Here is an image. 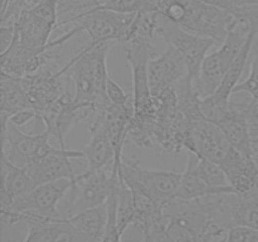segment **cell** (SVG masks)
<instances>
[{
  "label": "cell",
  "instance_id": "cell-19",
  "mask_svg": "<svg viewBox=\"0 0 258 242\" xmlns=\"http://www.w3.org/2000/svg\"><path fill=\"white\" fill-rule=\"evenodd\" d=\"M35 188L34 182L27 168L13 164L2 153V192H0V211H7L14 201L23 198Z\"/></svg>",
  "mask_w": 258,
  "mask_h": 242
},
{
  "label": "cell",
  "instance_id": "cell-4",
  "mask_svg": "<svg viewBox=\"0 0 258 242\" xmlns=\"http://www.w3.org/2000/svg\"><path fill=\"white\" fill-rule=\"evenodd\" d=\"M75 182L72 179H59L50 183L37 186L29 194L14 201L13 206L7 211L2 212L4 224L12 227L20 222V213L23 212H35L50 218H60L58 204L66 194L71 191Z\"/></svg>",
  "mask_w": 258,
  "mask_h": 242
},
{
  "label": "cell",
  "instance_id": "cell-17",
  "mask_svg": "<svg viewBox=\"0 0 258 242\" xmlns=\"http://www.w3.org/2000/svg\"><path fill=\"white\" fill-rule=\"evenodd\" d=\"M72 159H85L82 150H66L59 154L43 158L28 166L30 176H32L34 186L50 183V182L59 180V179H72L76 182L77 174L72 168L71 160Z\"/></svg>",
  "mask_w": 258,
  "mask_h": 242
},
{
  "label": "cell",
  "instance_id": "cell-12",
  "mask_svg": "<svg viewBox=\"0 0 258 242\" xmlns=\"http://www.w3.org/2000/svg\"><path fill=\"white\" fill-rule=\"evenodd\" d=\"M91 112L93 111L77 103L73 97H71L68 93H64L62 97L45 107L38 115L37 120L43 123L45 131H48L50 136L57 139L58 143L60 144V148L67 149L64 138L68 131L73 128L75 124L85 120Z\"/></svg>",
  "mask_w": 258,
  "mask_h": 242
},
{
  "label": "cell",
  "instance_id": "cell-7",
  "mask_svg": "<svg viewBox=\"0 0 258 242\" xmlns=\"http://www.w3.org/2000/svg\"><path fill=\"white\" fill-rule=\"evenodd\" d=\"M156 34L161 35L169 45H173L185 60L188 68V77L196 82L201 73L202 63L212 47L218 45L213 39L201 37L188 32L176 23L160 14Z\"/></svg>",
  "mask_w": 258,
  "mask_h": 242
},
{
  "label": "cell",
  "instance_id": "cell-18",
  "mask_svg": "<svg viewBox=\"0 0 258 242\" xmlns=\"http://www.w3.org/2000/svg\"><path fill=\"white\" fill-rule=\"evenodd\" d=\"M228 183L238 194H246L257 189L258 168L253 158H247L232 146L221 161Z\"/></svg>",
  "mask_w": 258,
  "mask_h": 242
},
{
  "label": "cell",
  "instance_id": "cell-9",
  "mask_svg": "<svg viewBox=\"0 0 258 242\" xmlns=\"http://www.w3.org/2000/svg\"><path fill=\"white\" fill-rule=\"evenodd\" d=\"M117 183L118 173L112 171V168L103 169L92 174H77L75 184L70 191L67 217L83 209L105 204Z\"/></svg>",
  "mask_w": 258,
  "mask_h": 242
},
{
  "label": "cell",
  "instance_id": "cell-11",
  "mask_svg": "<svg viewBox=\"0 0 258 242\" xmlns=\"http://www.w3.org/2000/svg\"><path fill=\"white\" fill-rule=\"evenodd\" d=\"M231 148L222 129L204 115L190 123V131L185 143L188 153L219 164Z\"/></svg>",
  "mask_w": 258,
  "mask_h": 242
},
{
  "label": "cell",
  "instance_id": "cell-29",
  "mask_svg": "<svg viewBox=\"0 0 258 242\" xmlns=\"http://www.w3.org/2000/svg\"><path fill=\"white\" fill-rule=\"evenodd\" d=\"M28 5V0H3L2 24L15 22Z\"/></svg>",
  "mask_w": 258,
  "mask_h": 242
},
{
  "label": "cell",
  "instance_id": "cell-22",
  "mask_svg": "<svg viewBox=\"0 0 258 242\" xmlns=\"http://www.w3.org/2000/svg\"><path fill=\"white\" fill-rule=\"evenodd\" d=\"M32 108L22 78L2 72L0 78V112L13 115Z\"/></svg>",
  "mask_w": 258,
  "mask_h": 242
},
{
  "label": "cell",
  "instance_id": "cell-23",
  "mask_svg": "<svg viewBox=\"0 0 258 242\" xmlns=\"http://www.w3.org/2000/svg\"><path fill=\"white\" fill-rule=\"evenodd\" d=\"M236 193L231 186L226 188H214L202 180L196 175L188 166L183 171L181 182L176 191L174 199H181V201H194V199H202L209 196H218V194Z\"/></svg>",
  "mask_w": 258,
  "mask_h": 242
},
{
  "label": "cell",
  "instance_id": "cell-31",
  "mask_svg": "<svg viewBox=\"0 0 258 242\" xmlns=\"http://www.w3.org/2000/svg\"><path fill=\"white\" fill-rule=\"evenodd\" d=\"M228 242H258V229L246 226H234L229 229Z\"/></svg>",
  "mask_w": 258,
  "mask_h": 242
},
{
  "label": "cell",
  "instance_id": "cell-16",
  "mask_svg": "<svg viewBox=\"0 0 258 242\" xmlns=\"http://www.w3.org/2000/svg\"><path fill=\"white\" fill-rule=\"evenodd\" d=\"M82 153L87 161V169L83 171L85 174L112 168L115 153L106 129L105 118L101 112H96L95 120L90 125V141L82 149Z\"/></svg>",
  "mask_w": 258,
  "mask_h": 242
},
{
  "label": "cell",
  "instance_id": "cell-14",
  "mask_svg": "<svg viewBox=\"0 0 258 242\" xmlns=\"http://www.w3.org/2000/svg\"><path fill=\"white\" fill-rule=\"evenodd\" d=\"M188 76L185 60L178 49L169 45L161 54L154 55L149 62V83L153 96L175 86Z\"/></svg>",
  "mask_w": 258,
  "mask_h": 242
},
{
  "label": "cell",
  "instance_id": "cell-28",
  "mask_svg": "<svg viewBox=\"0 0 258 242\" xmlns=\"http://www.w3.org/2000/svg\"><path fill=\"white\" fill-rule=\"evenodd\" d=\"M106 93L112 105L118 106V107H131L134 106V100L131 95H127L125 91L121 88L118 83H116L112 78H108L107 85H106Z\"/></svg>",
  "mask_w": 258,
  "mask_h": 242
},
{
  "label": "cell",
  "instance_id": "cell-15",
  "mask_svg": "<svg viewBox=\"0 0 258 242\" xmlns=\"http://www.w3.org/2000/svg\"><path fill=\"white\" fill-rule=\"evenodd\" d=\"M63 67L67 72V77L75 83L73 100L96 112L98 107L97 88H96L92 63L88 57L86 47L73 55Z\"/></svg>",
  "mask_w": 258,
  "mask_h": 242
},
{
  "label": "cell",
  "instance_id": "cell-1",
  "mask_svg": "<svg viewBox=\"0 0 258 242\" xmlns=\"http://www.w3.org/2000/svg\"><path fill=\"white\" fill-rule=\"evenodd\" d=\"M251 30L252 24L249 20L248 5V15L243 19L234 18L228 29L226 40L222 43L218 49H216L214 52H209L202 63L198 80L193 82L194 88L201 96L202 100L212 96L218 90L232 62L251 34Z\"/></svg>",
  "mask_w": 258,
  "mask_h": 242
},
{
  "label": "cell",
  "instance_id": "cell-27",
  "mask_svg": "<svg viewBox=\"0 0 258 242\" xmlns=\"http://www.w3.org/2000/svg\"><path fill=\"white\" fill-rule=\"evenodd\" d=\"M251 65H249L248 77L243 82L238 83L233 90L232 95L246 92L251 96V101L258 100V37L254 40L253 48L251 52Z\"/></svg>",
  "mask_w": 258,
  "mask_h": 242
},
{
  "label": "cell",
  "instance_id": "cell-6",
  "mask_svg": "<svg viewBox=\"0 0 258 242\" xmlns=\"http://www.w3.org/2000/svg\"><path fill=\"white\" fill-rule=\"evenodd\" d=\"M126 48V59L133 76V100L135 117H146L155 111V100L149 83V62L153 57L150 38L139 35Z\"/></svg>",
  "mask_w": 258,
  "mask_h": 242
},
{
  "label": "cell",
  "instance_id": "cell-26",
  "mask_svg": "<svg viewBox=\"0 0 258 242\" xmlns=\"http://www.w3.org/2000/svg\"><path fill=\"white\" fill-rule=\"evenodd\" d=\"M136 223L135 207L131 189L120 179V189H118V206H117V224L118 231L123 232Z\"/></svg>",
  "mask_w": 258,
  "mask_h": 242
},
{
  "label": "cell",
  "instance_id": "cell-35",
  "mask_svg": "<svg viewBox=\"0 0 258 242\" xmlns=\"http://www.w3.org/2000/svg\"><path fill=\"white\" fill-rule=\"evenodd\" d=\"M247 5H257L258 7V0H248Z\"/></svg>",
  "mask_w": 258,
  "mask_h": 242
},
{
  "label": "cell",
  "instance_id": "cell-33",
  "mask_svg": "<svg viewBox=\"0 0 258 242\" xmlns=\"http://www.w3.org/2000/svg\"><path fill=\"white\" fill-rule=\"evenodd\" d=\"M38 115L33 108H28V110L19 111V112H15L13 115L9 116V121L12 124H14L15 126L20 128V126H24L29 123L30 120H37Z\"/></svg>",
  "mask_w": 258,
  "mask_h": 242
},
{
  "label": "cell",
  "instance_id": "cell-24",
  "mask_svg": "<svg viewBox=\"0 0 258 242\" xmlns=\"http://www.w3.org/2000/svg\"><path fill=\"white\" fill-rule=\"evenodd\" d=\"M186 166L196 174L198 178L206 182L214 188H226L229 187L228 179L221 164L206 158H199L196 154L189 153Z\"/></svg>",
  "mask_w": 258,
  "mask_h": 242
},
{
  "label": "cell",
  "instance_id": "cell-36",
  "mask_svg": "<svg viewBox=\"0 0 258 242\" xmlns=\"http://www.w3.org/2000/svg\"><path fill=\"white\" fill-rule=\"evenodd\" d=\"M143 236H144V242H149V238H148V236H146L145 233H143Z\"/></svg>",
  "mask_w": 258,
  "mask_h": 242
},
{
  "label": "cell",
  "instance_id": "cell-32",
  "mask_svg": "<svg viewBox=\"0 0 258 242\" xmlns=\"http://www.w3.org/2000/svg\"><path fill=\"white\" fill-rule=\"evenodd\" d=\"M15 33H17L15 22L2 24L0 27V53L5 52L12 45V43L14 42Z\"/></svg>",
  "mask_w": 258,
  "mask_h": 242
},
{
  "label": "cell",
  "instance_id": "cell-3",
  "mask_svg": "<svg viewBox=\"0 0 258 242\" xmlns=\"http://www.w3.org/2000/svg\"><path fill=\"white\" fill-rule=\"evenodd\" d=\"M247 103H213L202 100L204 116L222 129L231 146L247 158H253V144L246 117Z\"/></svg>",
  "mask_w": 258,
  "mask_h": 242
},
{
  "label": "cell",
  "instance_id": "cell-8",
  "mask_svg": "<svg viewBox=\"0 0 258 242\" xmlns=\"http://www.w3.org/2000/svg\"><path fill=\"white\" fill-rule=\"evenodd\" d=\"M49 136V133L45 130L39 134H24L9 121L7 126V136L2 141V153L5 154L15 165L28 168L30 164L40 159L67 150L50 145Z\"/></svg>",
  "mask_w": 258,
  "mask_h": 242
},
{
  "label": "cell",
  "instance_id": "cell-34",
  "mask_svg": "<svg viewBox=\"0 0 258 242\" xmlns=\"http://www.w3.org/2000/svg\"><path fill=\"white\" fill-rule=\"evenodd\" d=\"M253 160L256 161L257 168H258V143L253 144Z\"/></svg>",
  "mask_w": 258,
  "mask_h": 242
},
{
  "label": "cell",
  "instance_id": "cell-20",
  "mask_svg": "<svg viewBox=\"0 0 258 242\" xmlns=\"http://www.w3.org/2000/svg\"><path fill=\"white\" fill-rule=\"evenodd\" d=\"M258 37V27L257 25H252V30L249 37L247 38L246 43L243 44L242 49L239 50V53L237 54V57L234 58V60L232 62L231 67H229L228 72L224 76L223 81H222L221 86L218 87V90L213 93L209 97H206L207 100L211 101L213 103H224L228 102L229 97L233 93V90L236 88V86L239 83L241 80V76L243 73L244 67L247 65V60L251 57L252 48H253L254 40Z\"/></svg>",
  "mask_w": 258,
  "mask_h": 242
},
{
  "label": "cell",
  "instance_id": "cell-2",
  "mask_svg": "<svg viewBox=\"0 0 258 242\" xmlns=\"http://www.w3.org/2000/svg\"><path fill=\"white\" fill-rule=\"evenodd\" d=\"M68 23L78 25L82 32L90 35L93 43H130L141 35V14L90 8L71 18L66 24Z\"/></svg>",
  "mask_w": 258,
  "mask_h": 242
},
{
  "label": "cell",
  "instance_id": "cell-5",
  "mask_svg": "<svg viewBox=\"0 0 258 242\" xmlns=\"http://www.w3.org/2000/svg\"><path fill=\"white\" fill-rule=\"evenodd\" d=\"M117 173L118 178L131 191L148 192L163 209L171 199H174L183 176V171L179 173L174 170L145 169L140 165L139 161H135L134 164L122 161L118 166Z\"/></svg>",
  "mask_w": 258,
  "mask_h": 242
},
{
  "label": "cell",
  "instance_id": "cell-13",
  "mask_svg": "<svg viewBox=\"0 0 258 242\" xmlns=\"http://www.w3.org/2000/svg\"><path fill=\"white\" fill-rule=\"evenodd\" d=\"M64 77H67L64 67L58 70L57 72L44 70L43 67L34 75L22 77L24 90L29 98L32 108L37 112V115H39L50 103L67 93L63 81Z\"/></svg>",
  "mask_w": 258,
  "mask_h": 242
},
{
  "label": "cell",
  "instance_id": "cell-38",
  "mask_svg": "<svg viewBox=\"0 0 258 242\" xmlns=\"http://www.w3.org/2000/svg\"><path fill=\"white\" fill-rule=\"evenodd\" d=\"M12 242H14V241H12Z\"/></svg>",
  "mask_w": 258,
  "mask_h": 242
},
{
  "label": "cell",
  "instance_id": "cell-10",
  "mask_svg": "<svg viewBox=\"0 0 258 242\" xmlns=\"http://www.w3.org/2000/svg\"><path fill=\"white\" fill-rule=\"evenodd\" d=\"M186 8V14L180 27L201 37L211 38L218 45L226 40L233 15L201 0H179Z\"/></svg>",
  "mask_w": 258,
  "mask_h": 242
},
{
  "label": "cell",
  "instance_id": "cell-21",
  "mask_svg": "<svg viewBox=\"0 0 258 242\" xmlns=\"http://www.w3.org/2000/svg\"><path fill=\"white\" fill-rule=\"evenodd\" d=\"M66 218H68V221L80 229L91 242H98L105 234L107 226V206L105 203L93 208L83 209Z\"/></svg>",
  "mask_w": 258,
  "mask_h": 242
},
{
  "label": "cell",
  "instance_id": "cell-30",
  "mask_svg": "<svg viewBox=\"0 0 258 242\" xmlns=\"http://www.w3.org/2000/svg\"><path fill=\"white\" fill-rule=\"evenodd\" d=\"M201 2H203L207 5H211V7H216L218 9L224 10L237 19H243L248 15V5L239 7V5L232 3L231 0H201Z\"/></svg>",
  "mask_w": 258,
  "mask_h": 242
},
{
  "label": "cell",
  "instance_id": "cell-37",
  "mask_svg": "<svg viewBox=\"0 0 258 242\" xmlns=\"http://www.w3.org/2000/svg\"><path fill=\"white\" fill-rule=\"evenodd\" d=\"M257 189H258V184H257Z\"/></svg>",
  "mask_w": 258,
  "mask_h": 242
},
{
  "label": "cell",
  "instance_id": "cell-25",
  "mask_svg": "<svg viewBox=\"0 0 258 242\" xmlns=\"http://www.w3.org/2000/svg\"><path fill=\"white\" fill-rule=\"evenodd\" d=\"M93 8L125 13V14L158 13L156 0H98V3Z\"/></svg>",
  "mask_w": 258,
  "mask_h": 242
}]
</instances>
